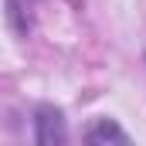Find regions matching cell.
Here are the masks:
<instances>
[{
    "instance_id": "1",
    "label": "cell",
    "mask_w": 146,
    "mask_h": 146,
    "mask_svg": "<svg viewBox=\"0 0 146 146\" xmlns=\"http://www.w3.org/2000/svg\"><path fill=\"white\" fill-rule=\"evenodd\" d=\"M88 139H92V143H99V139H119V143H126V133H119L115 126L102 122L99 129H92V133H88Z\"/></svg>"
}]
</instances>
